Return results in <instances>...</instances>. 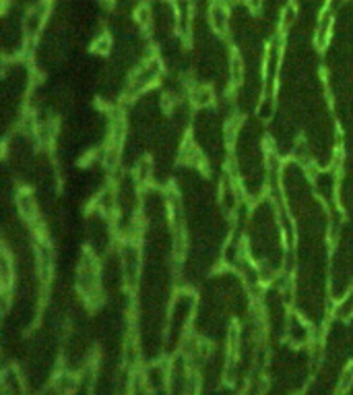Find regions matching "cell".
<instances>
[{
    "mask_svg": "<svg viewBox=\"0 0 353 395\" xmlns=\"http://www.w3.org/2000/svg\"><path fill=\"white\" fill-rule=\"evenodd\" d=\"M50 8H52V0H38L29 10L27 15L23 17V33H25V38H38L45 21H48V15H50Z\"/></svg>",
    "mask_w": 353,
    "mask_h": 395,
    "instance_id": "cell-1",
    "label": "cell"
},
{
    "mask_svg": "<svg viewBox=\"0 0 353 395\" xmlns=\"http://www.w3.org/2000/svg\"><path fill=\"white\" fill-rule=\"evenodd\" d=\"M122 275L128 288H134L140 275V252L136 242H122Z\"/></svg>",
    "mask_w": 353,
    "mask_h": 395,
    "instance_id": "cell-2",
    "label": "cell"
},
{
    "mask_svg": "<svg viewBox=\"0 0 353 395\" xmlns=\"http://www.w3.org/2000/svg\"><path fill=\"white\" fill-rule=\"evenodd\" d=\"M209 25L217 36H227L231 27V8L225 0H213L209 4Z\"/></svg>",
    "mask_w": 353,
    "mask_h": 395,
    "instance_id": "cell-3",
    "label": "cell"
},
{
    "mask_svg": "<svg viewBox=\"0 0 353 395\" xmlns=\"http://www.w3.org/2000/svg\"><path fill=\"white\" fill-rule=\"evenodd\" d=\"M333 25H335V10L331 6H324L320 17L316 19L314 27V48L316 50H326L333 38Z\"/></svg>",
    "mask_w": 353,
    "mask_h": 395,
    "instance_id": "cell-4",
    "label": "cell"
},
{
    "mask_svg": "<svg viewBox=\"0 0 353 395\" xmlns=\"http://www.w3.org/2000/svg\"><path fill=\"white\" fill-rule=\"evenodd\" d=\"M15 205H17V211L19 215L25 219L27 224L35 222V219L40 217V211H38V203H35V197L29 189H21L17 191L15 195Z\"/></svg>",
    "mask_w": 353,
    "mask_h": 395,
    "instance_id": "cell-5",
    "label": "cell"
},
{
    "mask_svg": "<svg viewBox=\"0 0 353 395\" xmlns=\"http://www.w3.org/2000/svg\"><path fill=\"white\" fill-rule=\"evenodd\" d=\"M180 159H182V164H186V166H192V168H198V170H207V159L203 155L201 147L194 143L192 137L184 139V143L180 147Z\"/></svg>",
    "mask_w": 353,
    "mask_h": 395,
    "instance_id": "cell-6",
    "label": "cell"
},
{
    "mask_svg": "<svg viewBox=\"0 0 353 395\" xmlns=\"http://www.w3.org/2000/svg\"><path fill=\"white\" fill-rule=\"evenodd\" d=\"M188 99L194 108H207L215 101V91L207 83H192L188 87Z\"/></svg>",
    "mask_w": 353,
    "mask_h": 395,
    "instance_id": "cell-7",
    "label": "cell"
},
{
    "mask_svg": "<svg viewBox=\"0 0 353 395\" xmlns=\"http://www.w3.org/2000/svg\"><path fill=\"white\" fill-rule=\"evenodd\" d=\"M244 77H246V66L244 60L238 52H233L229 58V85L231 89H238L244 83Z\"/></svg>",
    "mask_w": 353,
    "mask_h": 395,
    "instance_id": "cell-8",
    "label": "cell"
},
{
    "mask_svg": "<svg viewBox=\"0 0 353 395\" xmlns=\"http://www.w3.org/2000/svg\"><path fill=\"white\" fill-rule=\"evenodd\" d=\"M120 161H122V145L108 143L105 149H103V168H105V172L114 174L118 168H120Z\"/></svg>",
    "mask_w": 353,
    "mask_h": 395,
    "instance_id": "cell-9",
    "label": "cell"
},
{
    "mask_svg": "<svg viewBox=\"0 0 353 395\" xmlns=\"http://www.w3.org/2000/svg\"><path fill=\"white\" fill-rule=\"evenodd\" d=\"M132 17H134V23L138 25V29H143V31H151V29H153V23H155V15H153V8H151L149 2H140V4H136Z\"/></svg>",
    "mask_w": 353,
    "mask_h": 395,
    "instance_id": "cell-10",
    "label": "cell"
},
{
    "mask_svg": "<svg viewBox=\"0 0 353 395\" xmlns=\"http://www.w3.org/2000/svg\"><path fill=\"white\" fill-rule=\"evenodd\" d=\"M13 261H10V254L4 248L2 250V261H0V282H2V294H8L10 288H13Z\"/></svg>",
    "mask_w": 353,
    "mask_h": 395,
    "instance_id": "cell-11",
    "label": "cell"
},
{
    "mask_svg": "<svg viewBox=\"0 0 353 395\" xmlns=\"http://www.w3.org/2000/svg\"><path fill=\"white\" fill-rule=\"evenodd\" d=\"M240 129H242V116L233 114L225 120V126H223V139H225V147H233L235 139L240 135Z\"/></svg>",
    "mask_w": 353,
    "mask_h": 395,
    "instance_id": "cell-12",
    "label": "cell"
},
{
    "mask_svg": "<svg viewBox=\"0 0 353 395\" xmlns=\"http://www.w3.org/2000/svg\"><path fill=\"white\" fill-rule=\"evenodd\" d=\"M296 21H298V4L293 2V0H289V2H285V6L281 8L279 29H281V31H287Z\"/></svg>",
    "mask_w": 353,
    "mask_h": 395,
    "instance_id": "cell-13",
    "label": "cell"
},
{
    "mask_svg": "<svg viewBox=\"0 0 353 395\" xmlns=\"http://www.w3.org/2000/svg\"><path fill=\"white\" fill-rule=\"evenodd\" d=\"M151 174H153V164L149 157H143L134 166V180L138 184H151Z\"/></svg>",
    "mask_w": 353,
    "mask_h": 395,
    "instance_id": "cell-14",
    "label": "cell"
},
{
    "mask_svg": "<svg viewBox=\"0 0 353 395\" xmlns=\"http://www.w3.org/2000/svg\"><path fill=\"white\" fill-rule=\"evenodd\" d=\"M112 46H114V40H112L110 33H99V36L93 40L91 50L95 54H99V56H105V54L112 52Z\"/></svg>",
    "mask_w": 353,
    "mask_h": 395,
    "instance_id": "cell-15",
    "label": "cell"
},
{
    "mask_svg": "<svg viewBox=\"0 0 353 395\" xmlns=\"http://www.w3.org/2000/svg\"><path fill=\"white\" fill-rule=\"evenodd\" d=\"M101 2H103V4H108V6H110V4H114V2H116V0H101Z\"/></svg>",
    "mask_w": 353,
    "mask_h": 395,
    "instance_id": "cell-16",
    "label": "cell"
}]
</instances>
